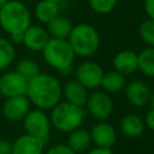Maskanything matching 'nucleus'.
<instances>
[{"label": "nucleus", "instance_id": "nucleus-1", "mask_svg": "<svg viewBox=\"0 0 154 154\" xmlns=\"http://www.w3.org/2000/svg\"><path fill=\"white\" fill-rule=\"evenodd\" d=\"M25 95L37 108L51 109L61 101L63 87L54 76L40 72L28 81Z\"/></svg>", "mask_w": 154, "mask_h": 154}, {"label": "nucleus", "instance_id": "nucleus-2", "mask_svg": "<svg viewBox=\"0 0 154 154\" xmlns=\"http://www.w3.org/2000/svg\"><path fill=\"white\" fill-rule=\"evenodd\" d=\"M41 52L45 61L61 75H69L72 71L76 55L66 38L49 37Z\"/></svg>", "mask_w": 154, "mask_h": 154}, {"label": "nucleus", "instance_id": "nucleus-3", "mask_svg": "<svg viewBox=\"0 0 154 154\" xmlns=\"http://www.w3.org/2000/svg\"><path fill=\"white\" fill-rule=\"evenodd\" d=\"M67 41L77 57H93L100 48L99 31L88 23H79L72 26Z\"/></svg>", "mask_w": 154, "mask_h": 154}, {"label": "nucleus", "instance_id": "nucleus-4", "mask_svg": "<svg viewBox=\"0 0 154 154\" xmlns=\"http://www.w3.org/2000/svg\"><path fill=\"white\" fill-rule=\"evenodd\" d=\"M30 25L31 14L24 2L8 0L0 8V26L7 34L24 32Z\"/></svg>", "mask_w": 154, "mask_h": 154}, {"label": "nucleus", "instance_id": "nucleus-5", "mask_svg": "<svg viewBox=\"0 0 154 154\" xmlns=\"http://www.w3.org/2000/svg\"><path fill=\"white\" fill-rule=\"evenodd\" d=\"M85 109L82 106L73 105L67 101H59L51 108L49 120L51 125L60 132L69 134L79 128L84 120Z\"/></svg>", "mask_w": 154, "mask_h": 154}, {"label": "nucleus", "instance_id": "nucleus-6", "mask_svg": "<svg viewBox=\"0 0 154 154\" xmlns=\"http://www.w3.org/2000/svg\"><path fill=\"white\" fill-rule=\"evenodd\" d=\"M87 112L96 120H107L113 113V100L108 93L103 90H94L88 95L85 106Z\"/></svg>", "mask_w": 154, "mask_h": 154}, {"label": "nucleus", "instance_id": "nucleus-7", "mask_svg": "<svg viewBox=\"0 0 154 154\" xmlns=\"http://www.w3.org/2000/svg\"><path fill=\"white\" fill-rule=\"evenodd\" d=\"M23 126L28 135L41 138L45 142L49 137L51 132V120L43 109L36 108L30 109L23 118Z\"/></svg>", "mask_w": 154, "mask_h": 154}, {"label": "nucleus", "instance_id": "nucleus-8", "mask_svg": "<svg viewBox=\"0 0 154 154\" xmlns=\"http://www.w3.org/2000/svg\"><path fill=\"white\" fill-rule=\"evenodd\" d=\"M103 72L105 71L99 64L94 61H83L77 66L75 76L76 79L88 90H95L101 84Z\"/></svg>", "mask_w": 154, "mask_h": 154}, {"label": "nucleus", "instance_id": "nucleus-9", "mask_svg": "<svg viewBox=\"0 0 154 154\" xmlns=\"http://www.w3.org/2000/svg\"><path fill=\"white\" fill-rule=\"evenodd\" d=\"M30 111V101L26 95H17L6 97L2 106V116L8 122H19Z\"/></svg>", "mask_w": 154, "mask_h": 154}, {"label": "nucleus", "instance_id": "nucleus-10", "mask_svg": "<svg viewBox=\"0 0 154 154\" xmlns=\"http://www.w3.org/2000/svg\"><path fill=\"white\" fill-rule=\"evenodd\" d=\"M125 97L134 107H143L149 103L152 90L147 83L141 79H135L125 84Z\"/></svg>", "mask_w": 154, "mask_h": 154}, {"label": "nucleus", "instance_id": "nucleus-11", "mask_svg": "<svg viewBox=\"0 0 154 154\" xmlns=\"http://www.w3.org/2000/svg\"><path fill=\"white\" fill-rule=\"evenodd\" d=\"M28 81L16 71H10L0 77V94L5 97L24 95Z\"/></svg>", "mask_w": 154, "mask_h": 154}, {"label": "nucleus", "instance_id": "nucleus-12", "mask_svg": "<svg viewBox=\"0 0 154 154\" xmlns=\"http://www.w3.org/2000/svg\"><path fill=\"white\" fill-rule=\"evenodd\" d=\"M90 138L96 147L112 148L117 142L116 129L106 120H100L91 128Z\"/></svg>", "mask_w": 154, "mask_h": 154}, {"label": "nucleus", "instance_id": "nucleus-13", "mask_svg": "<svg viewBox=\"0 0 154 154\" xmlns=\"http://www.w3.org/2000/svg\"><path fill=\"white\" fill-rule=\"evenodd\" d=\"M46 142L41 138L24 134L14 140L12 143L11 154H43Z\"/></svg>", "mask_w": 154, "mask_h": 154}, {"label": "nucleus", "instance_id": "nucleus-14", "mask_svg": "<svg viewBox=\"0 0 154 154\" xmlns=\"http://www.w3.org/2000/svg\"><path fill=\"white\" fill-rule=\"evenodd\" d=\"M49 40L46 29L38 25H30L23 32V45L34 52H41Z\"/></svg>", "mask_w": 154, "mask_h": 154}, {"label": "nucleus", "instance_id": "nucleus-15", "mask_svg": "<svg viewBox=\"0 0 154 154\" xmlns=\"http://www.w3.org/2000/svg\"><path fill=\"white\" fill-rule=\"evenodd\" d=\"M88 95V89L82 85L77 79H71L63 87V96L65 97V101L73 105L84 107Z\"/></svg>", "mask_w": 154, "mask_h": 154}, {"label": "nucleus", "instance_id": "nucleus-16", "mask_svg": "<svg viewBox=\"0 0 154 154\" xmlns=\"http://www.w3.org/2000/svg\"><path fill=\"white\" fill-rule=\"evenodd\" d=\"M137 53L130 49L119 51L113 58V67L124 76L130 75L137 70Z\"/></svg>", "mask_w": 154, "mask_h": 154}, {"label": "nucleus", "instance_id": "nucleus-17", "mask_svg": "<svg viewBox=\"0 0 154 154\" xmlns=\"http://www.w3.org/2000/svg\"><path fill=\"white\" fill-rule=\"evenodd\" d=\"M119 126H120V131L125 136L131 138H137L142 136L146 128L143 119L135 113H129L124 116L120 120Z\"/></svg>", "mask_w": 154, "mask_h": 154}, {"label": "nucleus", "instance_id": "nucleus-18", "mask_svg": "<svg viewBox=\"0 0 154 154\" xmlns=\"http://www.w3.org/2000/svg\"><path fill=\"white\" fill-rule=\"evenodd\" d=\"M72 23L67 17L58 14L51 22L47 23V32L49 37L54 38H66L72 30Z\"/></svg>", "mask_w": 154, "mask_h": 154}, {"label": "nucleus", "instance_id": "nucleus-19", "mask_svg": "<svg viewBox=\"0 0 154 154\" xmlns=\"http://www.w3.org/2000/svg\"><path fill=\"white\" fill-rule=\"evenodd\" d=\"M125 84H126L125 76L116 70H111L108 72H103L100 87L102 88L103 91L108 94H116L124 90Z\"/></svg>", "mask_w": 154, "mask_h": 154}, {"label": "nucleus", "instance_id": "nucleus-20", "mask_svg": "<svg viewBox=\"0 0 154 154\" xmlns=\"http://www.w3.org/2000/svg\"><path fill=\"white\" fill-rule=\"evenodd\" d=\"M90 143H91L90 132L87 131L85 129L79 126L69 132V138H67L66 144L77 154L87 150L88 147L90 146Z\"/></svg>", "mask_w": 154, "mask_h": 154}, {"label": "nucleus", "instance_id": "nucleus-21", "mask_svg": "<svg viewBox=\"0 0 154 154\" xmlns=\"http://www.w3.org/2000/svg\"><path fill=\"white\" fill-rule=\"evenodd\" d=\"M59 14V4L51 0H41L35 7V17L38 22L47 24Z\"/></svg>", "mask_w": 154, "mask_h": 154}, {"label": "nucleus", "instance_id": "nucleus-22", "mask_svg": "<svg viewBox=\"0 0 154 154\" xmlns=\"http://www.w3.org/2000/svg\"><path fill=\"white\" fill-rule=\"evenodd\" d=\"M137 70L144 76L154 78V47H146L137 53Z\"/></svg>", "mask_w": 154, "mask_h": 154}, {"label": "nucleus", "instance_id": "nucleus-23", "mask_svg": "<svg viewBox=\"0 0 154 154\" xmlns=\"http://www.w3.org/2000/svg\"><path fill=\"white\" fill-rule=\"evenodd\" d=\"M16 72H18L20 76H23L26 81L31 79L32 77H35L36 75H38L40 71V66L38 64L30 58H24L22 60H19L16 65Z\"/></svg>", "mask_w": 154, "mask_h": 154}, {"label": "nucleus", "instance_id": "nucleus-24", "mask_svg": "<svg viewBox=\"0 0 154 154\" xmlns=\"http://www.w3.org/2000/svg\"><path fill=\"white\" fill-rule=\"evenodd\" d=\"M16 57L14 46L10 40L0 37V70L8 67Z\"/></svg>", "mask_w": 154, "mask_h": 154}, {"label": "nucleus", "instance_id": "nucleus-25", "mask_svg": "<svg viewBox=\"0 0 154 154\" xmlns=\"http://www.w3.org/2000/svg\"><path fill=\"white\" fill-rule=\"evenodd\" d=\"M138 35L148 47H154V19H144L138 26Z\"/></svg>", "mask_w": 154, "mask_h": 154}, {"label": "nucleus", "instance_id": "nucleus-26", "mask_svg": "<svg viewBox=\"0 0 154 154\" xmlns=\"http://www.w3.org/2000/svg\"><path fill=\"white\" fill-rule=\"evenodd\" d=\"M90 8L97 14H108L111 13L117 4L118 0H88Z\"/></svg>", "mask_w": 154, "mask_h": 154}, {"label": "nucleus", "instance_id": "nucleus-27", "mask_svg": "<svg viewBox=\"0 0 154 154\" xmlns=\"http://www.w3.org/2000/svg\"><path fill=\"white\" fill-rule=\"evenodd\" d=\"M46 154H77L76 152H73L67 144H54L52 147H49L46 152Z\"/></svg>", "mask_w": 154, "mask_h": 154}, {"label": "nucleus", "instance_id": "nucleus-28", "mask_svg": "<svg viewBox=\"0 0 154 154\" xmlns=\"http://www.w3.org/2000/svg\"><path fill=\"white\" fill-rule=\"evenodd\" d=\"M12 143L5 138H0V154H11Z\"/></svg>", "mask_w": 154, "mask_h": 154}, {"label": "nucleus", "instance_id": "nucleus-29", "mask_svg": "<svg viewBox=\"0 0 154 154\" xmlns=\"http://www.w3.org/2000/svg\"><path fill=\"white\" fill-rule=\"evenodd\" d=\"M143 122H144V125H146L149 130L154 131V109H153V108H150V111L147 112L146 118H144Z\"/></svg>", "mask_w": 154, "mask_h": 154}, {"label": "nucleus", "instance_id": "nucleus-30", "mask_svg": "<svg viewBox=\"0 0 154 154\" xmlns=\"http://www.w3.org/2000/svg\"><path fill=\"white\" fill-rule=\"evenodd\" d=\"M144 12L148 18L154 19V0H144Z\"/></svg>", "mask_w": 154, "mask_h": 154}, {"label": "nucleus", "instance_id": "nucleus-31", "mask_svg": "<svg viewBox=\"0 0 154 154\" xmlns=\"http://www.w3.org/2000/svg\"><path fill=\"white\" fill-rule=\"evenodd\" d=\"M87 154H114L112 148H100V147H95L94 149H90Z\"/></svg>", "mask_w": 154, "mask_h": 154}, {"label": "nucleus", "instance_id": "nucleus-32", "mask_svg": "<svg viewBox=\"0 0 154 154\" xmlns=\"http://www.w3.org/2000/svg\"><path fill=\"white\" fill-rule=\"evenodd\" d=\"M10 37H11V42L12 43H14V45H17V43H23V32H18V34H12V35H10Z\"/></svg>", "mask_w": 154, "mask_h": 154}, {"label": "nucleus", "instance_id": "nucleus-33", "mask_svg": "<svg viewBox=\"0 0 154 154\" xmlns=\"http://www.w3.org/2000/svg\"><path fill=\"white\" fill-rule=\"evenodd\" d=\"M149 105H150V107L154 109V91L152 93V95H150V99H149Z\"/></svg>", "mask_w": 154, "mask_h": 154}, {"label": "nucleus", "instance_id": "nucleus-34", "mask_svg": "<svg viewBox=\"0 0 154 154\" xmlns=\"http://www.w3.org/2000/svg\"><path fill=\"white\" fill-rule=\"evenodd\" d=\"M7 1H8V0H0V8H1V7H2Z\"/></svg>", "mask_w": 154, "mask_h": 154}, {"label": "nucleus", "instance_id": "nucleus-35", "mask_svg": "<svg viewBox=\"0 0 154 154\" xmlns=\"http://www.w3.org/2000/svg\"><path fill=\"white\" fill-rule=\"evenodd\" d=\"M51 1H54V2H58V4H59V2H61L63 0H51Z\"/></svg>", "mask_w": 154, "mask_h": 154}]
</instances>
